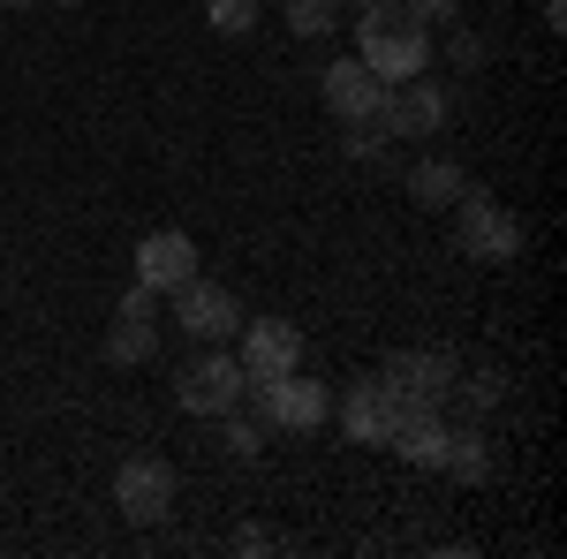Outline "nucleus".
I'll use <instances>...</instances> for the list:
<instances>
[{"instance_id": "3", "label": "nucleus", "mask_w": 567, "mask_h": 559, "mask_svg": "<svg viewBox=\"0 0 567 559\" xmlns=\"http://www.w3.org/2000/svg\"><path fill=\"white\" fill-rule=\"evenodd\" d=\"M454 227H462V250H470L477 265L523 258V219L507 213L492 189H470V182H462V197H454Z\"/></svg>"}, {"instance_id": "20", "label": "nucleus", "mask_w": 567, "mask_h": 559, "mask_svg": "<svg viewBox=\"0 0 567 559\" xmlns=\"http://www.w3.org/2000/svg\"><path fill=\"white\" fill-rule=\"evenodd\" d=\"M122 318H159V296H152V288H144V280H136L130 296H122Z\"/></svg>"}, {"instance_id": "18", "label": "nucleus", "mask_w": 567, "mask_h": 559, "mask_svg": "<svg viewBox=\"0 0 567 559\" xmlns=\"http://www.w3.org/2000/svg\"><path fill=\"white\" fill-rule=\"evenodd\" d=\"M219 424H227V454H243V462L265 454V424H258V416H235V408H227Z\"/></svg>"}, {"instance_id": "10", "label": "nucleus", "mask_w": 567, "mask_h": 559, "mask_svg": "<svg viewBox=\"0 0 567 559\" xmlns=\"http://www.w3.org/2000/svg\"><path fill=\"white\" fill-rule=\"evenodd\" d=\"M189 272H197V242H189L182 227H159V235L136 242V280H144L152 296H175Z\"/></svg>"}, {"instance_id": "13", "label": "nucleus", "mask_w": 567, "mask_h": 559, "mask_svg": "<svg viewBox=\"0 0 567 559\" xmlns=\"http://www.w3.org/2000/svg\"><path fill=\"white\" fill-rule=\"evenodd\" d=\"M152 355H159V325H152V318H114V333H106V363L136 371V363H152Z\"/></svg>"}, {"instance_id": "12", "label": "nucleus", "mask_w": 567, "mask_h": 559, "mask_svg": "<svg viewBox=\"0 0 567 559\" xmlns=\"http://www.w3.org/2000/svg\"><path fill=\"white\" fill-rule=\"evenodd\" d=\"M341 431H349L355 446H386V438H393V386H386V379L349 386V401H341Z\"/></svg>"}, {"instance_id": "23", "label": "nucleus", "mask_w": 567, "mask_h": 559, "mask_svg": "<svg viewBox=\"0 0 567 559\" xmlns=\"http://www.w3.org/2000/svg\"><path fill=\"white\" fill-rule=\"evenodd\" d=\"M8 8H31V0H8Z\"/></svg>"}, {"instance_id": "25", "label": "nucleus", "mask_w": 567, "mask_h": 559, "mask_svg": "<svg viewBox=\"0 0 567 559\" xmlns=\"http://www.w3.org/2000/svg\"><path fill=\"white\" fill-rule=\"evenodd\" d=\"M61 8H76V0H61Z\"/></svg>"}, {"instance_id": "6", "label": "nucleus", "mask_w": 567, "mask_h": 559, "mask_svg": "<svg viewBox=\"0 0 567 559\" xmlns=\"http://www.w3.org/2000/svg\"><path fill=\"white\" fill-rule=\"evenodd\" d=\"M114 507H122V521H136V529H159V521L175 515V462L130 454L122 476H114Z\"/></svg>"}, {"instance_id": "1", "label": "nucleus", "mask_w": 567, "mask_h": 559, "mask_svg": "<svg viewBox=\"0 0 567 559\" xmlns=\"http://www.w3.org/2000/svg\"><path fill=\"white\" fill-rule=\"evenodd\" d=\"M355 61H363L379 84L424 76V69H432V31H424L401 0H363V8H355Z\"/></svg>"}, {"instance_id": "9", "label": "nucleus", "mask_w": 567, "mask_h": 559, "mask_svg": "<svg viewBox=\"0 0 567 559\" xmlns=\"http://www.w3.org/2000/svg\"><path fill=\"white\" fill-rule=\"evenodd\" d=\"M379 379L393 386V401H439V408H446V393H454V363L432 355V348H393Z\"/></svg>"}, {"instance_id": "22", "label": "nucleus", "mask_w": 567, "mask_h": 559, "mask_svg": "<svg viewBox=\"0 0 567 559\" xmlns=\"http://www.w3.org/2000/svg\"><path fill=\"white\" fill-rule=\"evenodd\" d=\"M470 401L492 408V401H499V371H477V379H470Z\"/></svg>"}, {"instance_id": "16", "label": "nucleus", "mask_w": 567, "mask_h": 559, "mask_svg": "<svg viewBox=\"0 0 567 559\" xmlns=\"http://www.w3.org/2000/svg\"><path fill=\"white\" fill-rule=\"evenodd\" d=\"M280 23H288L296 39H326V31L341 23V0H280Z\"/></svg>"}, {"instance_id": "7", "label": "nucleus", "mask_w": 567, "mask_h": 559, "mask_svg": "<svg viewBox=\"0 0 567 559\" xmlns=\"http://www.w3.org/2000/svg\"><path fill=\"white\" fill-rule=\"evenodd\" d=\"M446 114H454V99L446 84H424V76H401L386 84V106H379V130L401 136V144H424V136L446 130Z\"/></svg>"}, {"instance_id": "24", "label": "nucleus", "mask_w": 567, "mask_h": 559, "mask_svg": "<svg viewBox=\"0 0 567 559\" xmlns=\"http://www.w3.org/2000/svg\"><path fill=\"white\" fill-rule=\"evenodd\" d=\"M341 8H363V0H341Z\"/></svg>"}, {"instance_id": "4", "label": "nucleus", "mask_w": 567, "mask_h": 559, "mask_svg": "<svg viewBox=\"0 0 567 559\" xmlns=\"http://www.w3.org/2000/svg\"><path fill=\"white\" fill-rule=\"evenodd\" d=\"M243 386H250V379H243V363H235L227 348H205L197 363L175 371V401L189 408V416H213V424L227 416V408H243Z\"/></svg>"}, {"instance_id": "21", "label": "nucleus", "mask_w": 567, "mask_h": 559, "mask_svg": "<svg viewBox=\"0 0 567 559\" xmlns=\"http://www.w3.org/2000/svg\"><path fill=\"white\" fill-rule=\"evenodd\" d=\"M446 53H454V69H477V61H484V45L470 39V31H454V45H446Z\"/></svg>"}, {"instance_id": "2", "label": "nucleus", "mask_w": 567, "mask_h": 559, "mask_svg": "<svg viewBox=\"0 0 567 559\" xmlns=\"http://www.w3.org/2000/svg\"><path fill=\"white\" fill-rule=\"evenodd\" d=\"M243 401L258 408L265 431H326V416H333V393L318 386L310 371H288V379H250V386H243Z\"/></svg>"}, {"instance_id": "8", "label": "nucleus", "mask_w": 567, "mask_h": 559, "mask_svg": "<svg viewBox=\"0 0 567 559\" xmlns=\"http://www.w3.org/2000/svg\"><path fill=\"white\" fill-rule=\"evenodd\" d=\"M235 363H243V379H288V371H303V333L288 325V318H243V333H235Z\"/></svg>"}, {"instance_id": "15", "label": "nucleus", "mask_w": 567, "mask_h": 559, "mask_svg": "<svg viewBox=\"0 0 567 559\" xmlns=\"http://www.w3.org/2000/svg\"><path fill=\"white\" fill-rule=\"evenodd\" d=\"M446 476H462V484H477L484 469H492V454H484V431H446V462H439Z\"/></svg>"}, {"instance_id": "5", "label": "nucleus", "mask_w": 567, "mask_h": 559, "mask_svg": "<svg viewBox=\"0 0 567 559\" xmlns=\"http://www.w3.org/2000/svg\"><path fill=\"white\" fill-rule=\"evenodd\" d=\"M175 325L189 333V341H205V348H227L235 333H243V302H235V288L189 272V280L175 288Z\"/></svg>"}, {"instance_id": "14", "label": "nucleus", "mask_w": 567, "mask_h": 559, "mask_svg": "<svg viewBox=\"0 0 567 559\" xmlns=\"http://www.w3.org/2000/svg\"><path fill=\"white\" fill-rule=\"evenodd\" d=\"M409 197H416V205H454V197H462V167H454V159H416V167H409Z\"/></svg>"}, {"instance_id": "17", "label": "nucleus", "mask_w": 567, "mask_h": 559, "mask_svg": "<svg viewBox=\"0 0 567 559\" xmlns=\"http://www.w3.org/2000/svg\"><path fill=\"white\" fill-rule=\"evenodd\" d=\"M205 15H213L219 39H250V31H258V0H213Z\"/></svg>"}, {"instance_id": "11", "label": "nucleus", "mask_w": 567, "mask_h": 559, "mask_svg": "<svg viewBox=\"0 0 567 559\" xmlns=\"http://www.w3.org/2000/svg\"><path fill=\"white\" fill-rule=\"evenodd\" d=\"M318 84H326V114H333V122H379V106H386V84H379L355 53H349V61H333Z\"/></svg>"}, {"instance_id": "19", "label": "nucleus", "mask_w": 567, "mask_h": 559, "mask_svg": "<svg viewBox=\"0 0 567 559\" xmlns=\"http://www.w3.org/2000/svg\"><path fill=\"white\" fill-rule=\"evenodd\" d=\"M401 8H409L424 31H432V23H454V0H401Z\"/></svg>"}]
</instances>
